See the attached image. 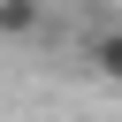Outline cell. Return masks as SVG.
I'll return each instance as SVG.
<instances>
[{"label": "cell", "instance_id": "cell-1", "mask_svg": "<svg viewBox=\"0 0 122 122\" xmlns=\"http://www.w3.org/2000/svg\"><path fill=\"white\" fill-rule=\"evenodd\" d=\"M46 0H0V38H38Z\"/></svg>", "mask_w": 122, "mask_h": 122}, {"label": "cell", "instance_id": "cell-2", "mask_svg": "<svg viewBox=\"0 0 122 122\" xmlns=\"http://www.w3.org/2000/svg\"><path fill=\"white\" fill-rule=\"evenodd\" d=\"M92 76H99V84H122V23L92 38Z\"/></svg>", "mask_w": 122, "mask_h": 122}]
</instances>
